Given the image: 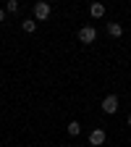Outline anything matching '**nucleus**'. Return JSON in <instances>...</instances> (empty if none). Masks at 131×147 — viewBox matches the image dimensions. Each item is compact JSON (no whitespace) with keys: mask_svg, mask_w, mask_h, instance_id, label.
<instances>
[{"mask_svg":"<svg viewBox=\"0 0 131 147\" xmlns=\"http://www.w3.org/2000/svg\"><path fill=\"white\" fill-rule=\"evenodd\" d=\"M128 126H131V116H128Z\"/></svg>","mask_w":131,"mask_h":147,"instance_id":"9b49d317","label":"nucleus"},{"mask_svg":"<svg viewBox=\"0 0 131 147\" xmlns=\"http://www.w3.org/2000/svg\"><path fill=\"white\" fill-rule=\"evenodd\" d=\"M89 13H92V18H100V16H105V5L102 3H92L89 5Z\"/></svg>","mask_w":131,"mask_h":147,"instance_id":"39448f33","label":"nucleus"},{"mask_svg":"<svg viewBox=\"0 0 131 147\" xmlns=\"http://www.w3.org/2000/svg\"><path fill=\"white\" fill-rule=\"evenodd\" d=\"M89 142L92 144H102L105 142V131H102V129H95V131L89 134Z\"/></svg>","mask_w":131,"mask_h":147,"instance_id":"20e7f679","label":"nucleus"},{"mask_svg":"<svg viewBox=\"0 0 131 147\" xmlns=\"http://www.w3.org/2000/svg\"><path fill=\"white\" fill-rule=\"evenodd\" d=\"M79 40L84 42V45H92L97 40V32H95V26H84V29H79Z\"/></svg>","mask_w":131,"mask_h":147,"instance_id":"f257e3e1","label":"nucleus"},{"mask_svg":"<svg viewBox=\"0 0 131 147\" xmlns=\"http://www.w3.org/2000/svg\"><path fill=\"white\" fill-rule=\"evenodd\" d=\"M107 34H110V37H121V34H123V26L116 24V21H110V24H107Z\"/></svg>","mask_w":131,"mask_h":147,"instance_id":"423d86ee","label":"nucleus"},{"mask_svg":"<svg viewBox=\"0 0 131 147\" xmlns=\"http://www.w3.org/2000/svg\"><path fill=\"white\" fill-rule=\"evenodd\" d=\"M47 16H50V5L47 3H34V18L37 21H45Z\"/></svg>","mask_w":131,"mask_h":147,"instance_id":"f03ea898","label":"nucleus"},{"mask_svg":"<svg viewBox=\"0 0 131 147\" xmlns=\"http://www.w3.org/2000/svg\"><path fill=\"white\" fill-rule=\"evenodd\" d=\"M79 131H81V126H79L76 121H71V123H68V134H71V137H76Z\"/></svg>","mask_w":131,"mask_h":147,"instance_id":"6e6552de","label":"nucleus"},{"mask_svg":"<svg viewBox=\"0 0 131 147\" xmlns=\"http://www.w3.org/2000/svg\"><path fill=\"white\" fill-rule=\"evenodd\" d=\"M3 21H5V11L0 8V24H3Z\"/></svg>","mask_w":131,"mask_h":147,"instance_id":"9d476101","label":"nucleus"},{"mask_svg":"<svg viewBox=\"0 0 131 147\" xmlns=\"http://www.w3.org/2000/svg\"><path fill=\"white\" fill-rule=\"evenodd\" d=\"M21 26H24V32H29V34H32V32L37 29V21H34V18H26V21H24Z\"/></svg>","mask_w":131,"mask_h":147,"instance_id":"0eeeda50","label":"nucleus"},{"mask_svg":"<svg viewBox=\"0 0 131 147\" xmlns=\"http://www.w3.org/2000/svg\"><path fill=\"white\" fill-rule=\"evenodd\" d=\"M102 110H105V113H116V110H118V97L116 95H107L102 100Z\"/></svg>","mask_w":131,"mask_h":147,"instance_id":"7ed1b4c3","label":"nucleus"},{"mask_svg":"<svg viewBox=\"0 0 131 147\" xmlns=\"http://www.w3.org/2000/svg\"><path fill=\"white\" fill-rule=\"evenodd\" d=\"M5 11L8 13H16L18 11V3H16V0H8V3H5Z\"/></svg>","mask_w":131,"mask_h":147,"instance_id":"1a4fd4ad","label":"nucleus"}]
</instances>
